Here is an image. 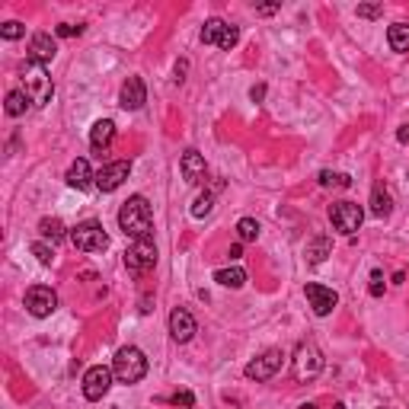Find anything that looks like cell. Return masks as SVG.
<instances>
[{"label": "cell", "mask_w": 409, "mask_h": 409, "mask_svg": "<svg viewBox=\"0 0 409 409\" xmlns=\"http://www.w3.org/2000/svg\"><path fill=\"white\" fill-rule=\"evenodd\" d=\"M118 227L132 240H151L153 237V211L147 205L144 195H132V199L118 208Z\"/></svg>", "instance_id": "obj_1"}, {"label": "cell", "mask_w": 409, "mask_h": 409, "mask_svg": "<svg viewBox=\"0 0 409 409\" xmlns=\"http://www.w3.org/2000/svg\"><path fill=\"white\" fill-rule=\"evenodd\" d=\"M112 375L118 384H141L147 377V355L138 346H125L118 348L115 358H112Z\"/></svg>", "instance_id": "obj_2"}, {"label": "cell", "mask_w": 409, "mask_h": 409, "mask_svg": "<svg viewBox=\"0 0 409 409\" xmlns=\"http://www.w3.org/2000/svg\"><path fill=\"white\" fill-rule=\"evenodd\" d=\"M23 93L29 96L32 106H45L51 96H55V84H51L45 64L26 61V70H23Z\"/></svg>", "instance_id": "obj_3"}, {"label": "cell", "mask_w": 409, "mask_h": 409, "mask_svg": "<svg viewBox=\"0 0 409 409\" xmlns=\"http://www.w3.org/2000/svg\"><path fill=\"white\" fill-rule=\"evenodd\" d=\"M70 243H74L77 253H103L109 250V234L103 230V224L99 221H80L77 227H70Z\"/></svg>", "instance_id": "obj_4"}, {"label": "cell", "mask_w": 409, "mask_h": 409, "mask_svg": "<svg viewBox=\"0 0 409 409\" xmlns=\"http://www.w3.org/2000/svg\"><path fill=\"white\" fill-rule=\"evenodd\" d=\"M291 361H294V377H298L301 384H307V381H313V377H320V371H323V365H326L323 352H320L313 342H301Z\"/></svg>", "instance_id": "obj_5"}, {"label": "cell", "mask_w": 409, "mask_h": 409, "mask_svg": "<svg viewBox=\"0 0 409 409\" xmlns=\"http://www.w3.org/2000/svg\"><path fill=\"white\" fill-rule=\"evenodd\" d=\"M153 265H157V246H153V240H134L125 253L128 275L141 278V275H147V272H153Z\"/></svg>", "instance_id": "obj_6"}, {"label": "cell", "mask_w": 409, "mask_h": 409, "mask_svg": "<svg viewBox=\"0 0 409 409\" xmlns=\"http://www.w3.org/2000/svg\"><path fill=\"white\" fill-rule=\"evenodd\" d=\"M329 221H333V230H339L342 237H355V230L365 221V208L355 201H336V205H329Z\"/></svg>", "instance_id": "obj_7"}, {"label": "cell", "mask_w": 409, "mask_h": 409, "mask_svg": "<svg viewBox=\"0 0 409 409\" xmlns=\"http://www.w3.org/2000/svg\"><path fill=\"white\" fill-rule=\"evenodd\" d=\"M201 42L218 45L221 51H230V49H237V42H240V29L215 16V20H208L205 26H201Z\"/></svg>", "instance_id": "obj_8"}, {"label": "cell", "mask_w": 409, "mask_h": 409, "mask_svg": "<svg viewBox=\"0 0 409 409\" xmlns=\"http://www.w3.org/2000/svg\"><path fill=\"white\" fill-rule=\"evenodd\" d=\"M282 358L284 355L278 352V348H269V352H263L259 358H253L250 365L243 367V375H246V381H269V377H275L278 371H282Z\"/></svg>", "instance_id": "obj_9"}, {"label": "cell", "mask_w": 409, "mask_h": 409, "mask_svg": "<svg viewBox=\"0 0 409 409\" xmlns=\"http://www.w3.org/2000/svg\"><path fill=\"white\" fill-rule=\"evenodd\" d=\"M26 310L39 320L51 317V313L58 310V294L51 291L49 284H32V288L26 291Z\"/></svg>", "instance_id": "obj_10"}, {"label": "cell", "mask_w": 409, "mask_h": 409, "mask_svg": "<svg viewBox=\"0 0 409 409\" xmlns=\"http://www.w3.org/2000/svg\"><path fill=\"white\" fill-rule=\"evenodd\" d=\"M112 381H115V375H112V367H106V365H93L90 371H87V375H84V396H87V400H90V403L103 400V396L109 394Z\"/></svg>", "instance_id": "obj_11"}, {"label": "cell", "mask_w": 409, "mask_h": 409, "mask_svg": "<svg viewBox=\"0 0 409 409\" xmlns=\"http://www.w3.org/2000/svg\"><path fill=\"white\" fill-rule=\"evenodd\" d=\"M128 176H132V163L128 160H112L103 170H96V189L99 192H115Z\"/></svg>", "instance_id": "obj_12"}, {"label": "cell", "mask_w": 409, "mask_h": 409, "mask_svg": "<svg viewBox=\"0 0 409 409\" xmlns=\"http://www.w3.org/2000/svg\"><path fill=\"white\" fill-rule=\"evenodd\" d=\"M304 294H307V301H310L317 317H329V313L336 310V304H339V294H336L333 288H326V284H317V282H307Z\"/></svg>", "instance_id": "obj_13"}, {"label": "cell", "mask_w": 409, "mask_h": 409, "mask_svg": "<svg viewBox=\"0 0 409 409\" xmlns=\"http://www.w3.org/2000/svg\"><path fill=\"white\" fill-rule=\"evenodd\" d=\"M144 103H147L144 80H141V77H128L125 84H122V93H118V106L125 112H138Z\"/></svg>", "instance_id": "obj_14"}, {"label": "cell", "mask_w": 409, "mask_h": 409, "mask_svg": "<svg viewBox=\"0 0 409 409\" xmlns=\"http://www.w3.org/2000/svg\"><path fill=\"white\" fill-rule=\"evenodd\" d=\"M180 170H182V180L189 182V186H201L205 182V176H208V163H205V157H201L199 151H186L180 157Z\"/></svg>", "instance_id": "obj_15"}, {"label": "cell", "mask_w": 409, "mask_h": 409, "mask_svg": "<svg viewBox=\"0 0 409 409\" xmlns=\"http://www.w3.org/2000/svg\"><path fill=\"white\" fill-rule=\"evenodd\" d=\"M195 333H199V323H195V317L186 310V307H176V310L170 313V336H173L176 342H189Z\"/></svg>", "instance_id": "obj_16"}, {"label": "cell", "mask_w": 409, "mask_h": 409, "mask_svg": "<svg viewBox=\"0 0 409 409\" xmlns=\"http://www.w3.org/2000/svg\"><path fill=\"white\" fill-rule=\"evenodd\" d=\"M64 182H68L70 189H77V192H87V189L96 186V173L90 170V163H87L84 157H77L74 163L68 167V176H64Z\"/></svg>", "instance_id": "obj_17"}, {"label": "cell", "mask_w": 409, "mask_h": 409, "mask_svg": "<svg viewBox=\"0 0 409 409\" xmlns=\"http://www.w3.org/2000/svg\"><path fill=\"white\" fill-rule=\"evenodd\" d=\"M55 55H58V45H55V39H51L49 32H35L32 39H29V61L49 64Z\"/></svg>", "instance_id": "obj_18"}, {"label": "cell", "mask_w": 409, "mask_h": 409, "mask_svg": "<svg viewBox=\"0 0 409 409\" xmlns=\"http://www.w3.org/2000/svg\"><path fill=\"white\" fill-rule=\"evenodd\" d=\"M112 138H115V122H112V118H99L96 125L90 128V144H93V151H106V147L112 144Z\"/></svg>", "instance_id": "obj_19"}, {"label": "cell", "mask_w": 409, "mask_h": 409, "mask_svg": "<svg viewBox=\"0 0 409 409\" xmlns=\"http://www.w3.org/2000/svg\"><path fill=\"white\" fill-rule=\"evenodd\" d=\"M390 211H394V199H390L387 186H384V182H375V189H371V215L390 218Z\"/></svg>", "instance_id": "obj_20"}, {"label": "cell", "mask_w": 409, "mask_h": 409, "mask_svg": "<svg viewBox=\"0 0 409 409\" xmlns=\"http://www.w3.org/2000/svg\"><path fill=\"white\" fill-rule=\"evenodd\" d=\"M387 42L396 55H406L409 51V23H394L387 29Z\"/></svg>", "instance_id": "obj_21"}, {"label": "cell", "mask_w": 409, "mask_h": 409, "mask_svg": "<svg viewBox=\"0 0 409 409\" xmlns=\"http://www.w3.org/2000/svg\"><path fill=\"white\" fill-rule=\"evenodd\" d=\"M304 253H307V263L320 265L326 256H329V253H333V240H329V237H313V240L307 243Z\"/></svg>", "instance_id": "obj_22"}, {"label": "cell", "mask_w": 409, "mask_h": 409, "mask_svg": "<svg viewBox=\"0 0 409 409\" xmlns=\"http://www.w3.org/2000/svg\"><path fill=\"white\" fill-rule=\"evenodd\" d=\"M215 282L218 284H224V288H243V284H246V272L240 269V265H230V269H218L215 272Z\"/></svg>", "instance_id": "obj_23"}, {"label": "cell", "mask_w": 409, "mask_h": 409, "mask_svg": "<svg viewBox=\"0 0 409 409\" xmlns=\"http://www.w3.org/2000/svg\"><path fill=\"white\" fill-rule=\"evenodd\" d=\"M39 234H42L45 240L58 243V240H64V224L58 221V218H42V221H39Z\"/></svg>", "instance_id": "obj_24"}, {"label": "cell", "mask_w": 409, "mask_h": 409, "mask_svg": "<svg viewBox=\"0 0 409 409\" xmlns=\"http://www.w3.org/2000/svg\"><path fill=\"white\" fill-rule=\"evenodd\" d=\"M237 237H240V243L259 240V221L256 218H240V221H237Z\"/></svg>", "instance_id": "obj_25"}, {"label": "cell", "mask_w": 409, "mask_h": 409, "mask_svg": "<svg viewBox=\"0 0 409 409\" xmlns=\"http://www.w3.org/2000/svg\"><path fill=\"white\" fill-rule=\"evenodd\" d=\"M211 211H215V195H211V192H201L199 199L192 201V208H189V215H192V218H199V221H201V218H208Z\"/></svg>", "instance_id": "obj_26"}, {"label": "cell", "mask_w": 409, "mask_h": 409, "mask_svg": "<svg viewBox=\"0 0 409 409\" xmlns=\"http://www.w3.org/2000/svg\"><path fill=\"white\" fill-rule=\"evenodd\" d=\"M26 106H29V96L23 90H10L7 93V115L10 118H20L23 112H26Z\"/></svg>", "instance_id": "obj_27"}, {"label": "cell", "mask_w": 409, "mask_h": 409, "mask_svg": "<svg viewBox=\"0 0 409 409\" xmlns=\"http://www.w3.org/2000/svg\"><path fill=\"white\" fill-rule=\"evenodd\" d=\"M320 186H336V189H348L352 186V176L348 173H329V170H323V173H320Z\"/></svg>", "instance_id": "obj_28"}, {"label": "cell", "mask_w": 409, "mask_h": 409, "mask_svg": "<svg viewBox=\"0 0 409 409\" xmlns=\"http://www.w3.org/2000/svg\"><path fill=\"white\" fill-rule=\"evenodd\" d=\"M0 35H4L7 42H16V39H23V35H26V26H23V23H16V20H10V23H4V26H0Z\"/></svg>", "instance_id": "obj_29"}, {"label": "cell", "mask_w": 409, "mask_h": 409, "mask_svg": "<svg viewBox=\"0 0 409 409\" xmlns=\"http://www.w3.org/2000/svg\"><path fill=\"white\" fill-rule=\"evenodd\" d=\"M32 256L39 259L42 265H51V263H55V253H51V246H45L42 240H35V243H32Z\"/></svg>", "instance_id": "obj_30"}, {"label": "cell", "mask_w": 409, "mask_h": 409, "mask_svg": "<svg viewBox=\"0 0 409 409\" xmlns=\"http://www.w3.org/2000/svg\"><path fill=\"white\" fill-rule=\"evenodd\" d=\"M384 13V4H358V16L361 20H377Z\"/></svg>", "instance_id": "obj_31"}, {"label": "cell", "mask_w": 409, "mask_h": 409, "mask_svg": "<svg viewBox=\"0 0 409 409\" xmlns=\"http://www.w3.org/2000/svg\"><path fill=\"white\" fill-rule=\"evenodd\" d=\"M170 403H173L176 409H195V396L189 394V390H180L176 396H170Z\"/></svg>", "instance_id": "obj_32"}, {"label": "cell", "mask_w": 409, "mask_h": 409, "mask_svg": "<svg viewBox=\"0 0 409 409\" xmlns=\"http://www.w3.org/2000/svg\"><path fill=\"white\" fill-rule=\"evenodd\" d=\"M367 291H371V298H381L384 294V272L381 269L371 272V288H367Z\"/></svg>", "instance_id": "obj_33"}, {"label": "cell", "mask_w": 409, "mask_h": 409, "mask_svg": "<svg viewBox=\"0 0 409 409\" xmlns=\"http://www.w3.org/2000/svg\"><path fill=\"white\" fill-rule=\"evenodd\" d=\"M55 32L61 35V39H74V35L84 32V26H80V23H77V26H74V23H61V26H58Z\"/></svg>", "instance_id": "obj_34"}, {"label": "cell", "mask_w": 409, "mask_h": 409, "mask_svg": "<svg viewBox=\"0 0 409 409\" xmlns=\"http://www.w3.org/2000/svg\"><path fill=\"white\" fill-rule=\"evenodd\" d=\"M250 99H253V103H263V99H265V84H256V87H253V90H250Z\"/></svg>", "instance_id": "obj_35"}, {"label": "cell", "mask_w": 409, "mask_h": 409, "mask_svg": "<svg viewBox=\"0 0 409 409\" xmlns=\"http://www.w3.org/2000/svg\"><path fill=\"white\" fill-rule=\"evenodd\" d=\"M282 10V4H265V7H256V13L259 16H272V13H278Z\"/></svg>", "instance_id": "obj_36"}, {"label": "cell", "mask_w": 409, "mask_h": 409, "mask_svg": "<svg viewBox=\"0 0 409 409\" xmlns=\"http://www.w3.org/2000/svg\"><path fill=\"white\" fill-rule=\"evenodd\" d=\"M186 70H189V61H180V64H176V84H180V80H186V77H182Z\"/></svg>", "instance_id": "obj_37"}, {"label": "cell", "mask_w": 409, "mask_h": 409, "mask_svg": "<svg viewBox=\"0 0 409 409\" xmlns=\"http://www.w3.org/2000/svg\"><path fill=\"white\" fill-rule=\"evenodd\" d=\"M396 141H400V144H409V125H403L400 132H396Z\"/></svg>", "instance_id": "obj_38"}, {"label": "cell", "mask_w": 409, "mask_h": 409, "mask_svg": "<svg viewBox=\"0 0 409 409\" xmlns=\"http://www.w3.org/2000/svg\"><path fill=\"white\" fill-rule=\"evenodd\" d=\"M227 256H230V259H240V256H243V246H240V243H234V246H230Z\"/></svg>", "instance_id": "obj_39"}, {"label": "cell", "mask_w": 409, "mask_h": 409, "mask_svg": "<svg viewBox=\"0 0 409 409\" xmlns=\"http://www.w3.org/2000/svg\"><path fill=\"white\" fill-rule=\"evenodd\" d=\"M141 313H151V298H141Z\"/></svg>", "instance_id": "obj_40"}, {"label": "cell", "mask_w": 409, "mask_h": 409, "mask_svg": "<svg viewBox=\"0 0 409 409\" xmlns=\"http://www.w3.org/2000/svg\"><path fill=\"white\" fill-rule=\"evenodd\" d=\"M298 409H317V403H301Z\"/></svg>", "instance_id": "obj_41"}, {"label": "cell", "mask_w": 409, "mask_h": 409, "mask_svg": "<svg viewBox=\"0 0 409 409\" xmlns=\"http://www.w3.org/2000/svg\"><path fill=\"white\" fill-rule=\"evenodd\" d=\"M333 409H346V406H342V403H336V406H333Z\"/></svg>", "instance_id": "obj_42"}]
</instances>
